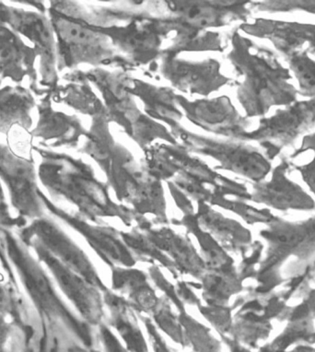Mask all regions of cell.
I'll return each mask as SVG.
<instances>
[{
    "label": "cell",
    "mask_w": 315,
    "mask_h": 352,
    "mask_svg": "<svg viewBox=\"0 0 315 352\" xmlns=\"http://www.w3.org/2000/svg\"><path fill=\"white\" fill-rule=\"evenodd\" d=\"M21 240L28 248L34 249L38 260L47 267L59 288L78 310L81 318L92 327L102 324L105 316V302L102 294H100L102 292L78 273L62 264L34 241Z\"/></svg>",
    "instance_id": "cell-6"
},
{
    "label": "cell",
    "mask_w": 315,
    "mask_h": 352,
    "mask_svg": "<svg viewBox=\"0 0 315 352\" xmlns=\"http://www.w3.org/2000/svg\"><path fill=\"white\" fill-rule=\"evenodd\" d=\"M0 246L14 267L45 329L56 334L69 333L86 348H98L96 332L61 299L42 263L32 256L28 246L6 228H0Z\"/></svg>",
    "instance_id": "cell-1"
},
{
    "label": "cell",
    "mask_w": 315,
    "mask_h": 352,
    "mask_svg": "<svg viewBox=\"0 0 315 352\" xmlns=\"http://www.w3.org/2000/svg\"><path fill=\"white\" fill-rule=\"evenodd\" d=\"M176 352V351H175Z\"/></svg>",
    "instance_id": "cell-47"
},
{
    "label": "cell",
    "mask_w": 315,
    "mask_h": 352,
    "mask_svg": "<svg viewBox=\"0 0 315 352\" xmlns=\"http://www.w3.org/2000/svg\"><path fill=\"white\" fill-rule=\"evenodd\" d=\"M40 177L49 190L69 200L92 223L100 224L99 219L105 217L118 218L127 227L132 226L133 223L140 226L146 221L134 210L112 201L107 186L97 181L86 168L69 169L46 164L41 168Z\"/></svg>",
    "instance_id": "cell-3"
},
{
    "label": "cell",
    "mask_w": 315,
    "mask_h": 352,
    "mask_svg": "<svg viewBox=\"0 0 315 352\" xmlns=\"http://www.w3.org/2000/svg\"><path fill=\"white\" fill-rule=\"evenodd\" d=\"M287 69L298 84V94L307 99L315 98V58L305 51H297L284 56Z\"/></svg>",
    "instance_id": "cell-28"
},
{
    "label": "cell",
    "mask_w": 315,
    "mask_h": 352,
    "mask_svg": "<svg viewBox=\"0 0 315 352\" xmlns=\"http://www.w3.org/2000/svg\"><path fill=\"white\" fill-rule=\"evenodd\" d=\"M29 61V48L12 30L0 27V72L10 77H21Z\"/></svg>",
    "instance_id": "cell-25"
},
{
    "label": "cell",
    "mask_w": 315,
    "mask_h": 352,
    "mask_svg": "<svg viewBox=\"0 0 315 352\" xmlns=\"http://www.w3.org/2000/svg\"><path fill=\"white\" fill-rule=\"evenodd\" d=\"M137 228L158 249L172 259L180 275H190L200 280L206 272L202 256L198 254L188 236L178 234L167 226L154 228L149 221Z\"/></svg>",
    "instance_id": "cell-14"
},
{
    "label": "cell",
    "mask_w": 315,
    "mask_h": 352,
    "mask_svg": "<svg viewBox=\"0 0 315 352\" xmlns=\"http://www.w3.org/2000/svg\"><path fill=\"white\" fill-rule=\"evenodd\" d=\"M177 224L186 227L187 232L194 235L197 239L206 270H218L235 264L232 257L221 243L199 226L195 213L184 215Z\"/></svg>",
    "instance_id": "cell-24"
},
{
    "label": "cell",
    "mask_w": 315,
    "mask_h": 352,
    "mask_svg": "<svg viewBox=\"0 0 315 352\" xmlns=\"http://www.w3.org/2000/svg\"><path fill=\"white\" fill-rule=\"evenodd\" d=\"M175 288L179 297H180L182 302H183L184 305L187 303V305H195L197 306V307L202 305V302H201L199 298L197 297V295L192 291L191 286H190L186 281L178 280L177 285L175 286Z\"/></svg>",
    "instance_id": "cell-38"
},
{
    "label": "cell",
    "mask_w": 315,
    "mask_h": 352,
    "mask_svg": "<svg viewBox=\"0 0 315 352\" xmlns=\"http://www.w3.org/2000/svg\"><path fill=\"white\" fill-rule=\"evenodd\" d=\"M12 334V324L7 320V316L0 313V352H9L7 349L8 340Z\"/></svg>",
    "instance_id": "cell-40"
},
{
    "label": "cell",
    "mask_w": 315,
    "mask_h": 352,
    "mask_svg": "<svg viewBox=\"0 0 315 352\" xmlns=\"http://www.w3.org/2000/svg\"><path fill=\"white\" fill-rule=\"evenodd\" d=\"M0 313L10 316L12 320L17 322L18 324L25 326L23 319L24 314L19 306V300L15 294H13L12 287H7L4 283L3 278L0 275Z\"/></svg>",
    "instance_id": "cell-33"
},
{
    "label": "cell",
    "mask_w": 315,
    "mask_h": 352,
    "mask_svg": "<svg viewBox=\"0 0 315 352\" xmlns=\"http://www.w3.org/2000/svg\"><path fill=\"white\" fill-rule=\"evenodd\" d=\"M96 337L98 342L102 346L103 352H129L111 331L109 326L103 322L97 327Z\"/></svg>",
    "instance_id": "cell-36"
},
{
    "label": "cell",
    "mask_w": 315,
    "mask_h": 352,
    "mask_svg": "<svg viewBox=\"0 0 315 352\" xmlns=\"http://www.w3.org/2000/svg\"><path fill=\"white\" fill-rule=\"evenodd\" d=\"M162 73L179 90L208 96L227 82L218 62H188L169 56L162 66Z\"/></svg>",
    "instance_id": "cell-12"
},
{
    "label": "cell",
    "mask_w": 315,
    "mask_h": 352,
    "mask_svg": "<svg viewBox=\"0 0 315 352\" xmlns=\"http://www.w3.org/2000/svg\"><path fill=\"white\" fill-rule=\"evenodd\" d=\"M0 16L6 21L14 32L23 35L35 47L39 48L43 56L52 58L54 50V38L50 25L42 16L34 12L4 8Z\"/></svg>",
    "instance_id": "cell-21"
},
{
    "label": "cell",
    "mask_w": 315,
    "mask_h": 352,
    "mask_svg": "<svg viewBox=\"0 0 315 352\" xmlns=\"http://www.w3.org/2000/svg\"><path fill=\"white\" fill-rule=\"evenodd\" d=\"M258 351L259 352H315V346L312 345V344L308 343H301L298 344V345L290 346V348L287 349H283V351H271V349H268L265 348V346H259L258 349Z\"/></svg>",
    "instance_id": "cell-41"
},
{
    "label": "cell",
    "mask_w": 315,
    "mask_h": 352,
    "mask_svg": "<svg viewBox=\"0 0 315 352\" xmlns=\"http://www.w3.org/2000/svg\"><path fill=\"white\" fill-rule=\"evenodd\" d=\"M0 178L9 189L16 211L23 218H42V194L38 190L36 175L29 162L21 161L0 147Z\"/></svg>",
    "instance_id": "cell-10"
},
{
    "label": "cell",
    "mask_w": 315,
    "mask_h": 352,
    "mask_svg": "<svg viewBox=\"0 0 315 352\" xmlns=\"http://www.w3.org/2000/svg\"><path fill=\"white\" fill-rule=\"evenodd\" d=\"M107 35L127 56L142 63L155 58L162 45L161 32L148 21H135L126 27L107 29Z\"/></svg>",
    "instance_id": "cell-16"
},
{
    "label": "cell",
    "mask_w": 315,
    "mask_h": 352,
    "mask_svg": "<svg viewBox=\"0 0 315 352\" xmlns=\"http://www.w3.org/2000/svg\"><path fill=\"white\" fill-rule=\"evenodd\" d=\"M64 352H102L98 348L88 349L80 343H77L76 341H72L69 345H67L65 349Z\"/></svg>",
    "instance_id": "cell-45"
},
{
    "label": "cell",
    "mask_w": 315,
    "mask_h": 352,
    "mask_svg": "<svg viewBox=\"0 0 315 352\" xmlns=\"http://www.w3.org/2000/svg\"><path fill=\"white\" fill-rule=\"evenodd\" d=\"M258 10L267 12H290L303 10L315 14V1H264L258 2Z\"/></svg>",
    "instance_id": "cell-35"
},
{
    "label": "cell",
    "mask_w": 315,
    "mask_h": 352,
    "mask_svg": "<svg viewBox=\"0 0 315 352\" xmlns=\"http://www.w3.org/2000/svg\"><path fill=\"white\" fill-rule=\"evenodd\" d=\"M169 188L171 193L175 197L176 203H177L178 207L184 211V215H190V214H195L194 208L189 201L188 197L186 196L175 185H173L172 183H169Z\"/></svg>",
    "instance_id": "cell-39"
},
{
    "label": "cell",
    "mask_w": 315,
    "mask_h": 352,
    "mask_svg": "<svg viewBox=\"0 0 315 352\" xmlns=\"http://www.w3.org/2000/svg\"><path fill=\"white\" fill-rule=\"evenodd\" d=\"M120 235L122 240L134 254L137 261L149 263L151 265L159 263L162 267L169 270L176 280H179L180 273L176 269L175 263L158 249L137 227L133 228L131 232H120Z\"/></svg>",
    "instance_id": "cell-26"
},
{
    "label": "cell",
    "mask_w": 315,
    "mask_h": 352,
    "mask_svg": "<svg viewBox=\"0 0 315 352\" xmlns=\"http://www.w3.org/2000/svg\"><path fill=\"white\" fill-rule=\"evenodd\" d=\"M187 116L200 126L216 131L244 133L246 121L236 112L229 100L221 98L213 101H201L195 104H184Z\"/></svg>",
    "instance_id": "cell-19"
},
{
    "label": "cell",
    "mask_w": 315,
    "mask_h": 352,
    "mask_svg": "<svg viewBox=\"0 0 315 352\" xmlns=\"http://www.w3.org/2000/svg\"><path fill=\"white\" fill-rule=\"evenodd\" d=\"M171 13L175 16L173 23L184 29L188 28L190 35L197 34L201 30L218 26L225 21V10L230 6H211L213 2H167Z\"/></svg>",
    "instance_id": "cell-22"
},
{
    "label": "cell",
    "mask_w": 315,
    "mask_h": 352,
    "mask_svg": "<svg viewBox=\"0 0 315 352\" xmlns=\"http://www.w3.org/2000/svg\"><path fill=\"white\" fill-rule=\"evenodd\" d=\"M290 165L282 160L271 170L270 178L255 183L252 200L276 210L311 211L315 208V200L308 192L289 177Z\"/></svg>",
    "instance_id": "cell-11"
},
{
    "label": "cell",
    "mask_w": 315,
    "mask_h": 352,
    "mask_svg": "<svg viewBox=\"0 0 315 352\" xmlns=\"http://www.w3.org/2000/svg\"><path fill=\"white\" fill-rule=\"evenodd\" d=\"M113 291L129 296V302L135 314L151 315L156 309L160 298L149 283L148 276L133 267H111Z\"/></svg>",
    "instance_id": "cell-17"
},
{
    "label": "cell",
    "mask_w": 315,
    "mask_h": 352,
    "mask_svg": "<svg viewBox=\"0 0 315 352\" xmlns=\"http://www.w3.org/2000/svg\"><path fill=\"white\" fill-rule=\"evenodd\" d=\"M19 237L20 239H30L36 242L102 294L109 291L83 249L50 219L43 217L34 219L29 226L21 230Z\"/></svg>",
    "instance_id": "cell-5"
},
{
    "label": "cell",
    "mask_w": 315,
    "mask_h": 352,
    "mask_svg": "<svg viewBox=\"0 0 315 352\" xmlns=\"http://www.w3.org/2000/svg\"><path fill=\"white\" fill-rule=\"evenodd\" d=\"M205 150L208 155L221 162L224 169L248 178L254 184L265 180L273 169L270 157L252 146L241 143H210Z\"/></svg>",
    "instance_id": "cell-15"
},
{
    "label": "cell",
    "mask_w": 315,
    "mask_h": 352,
    "mask_svg": "<svg viewBox=\"0 0 315 352\" xmlns=\"http://www.w3.org/2000/svg\"><path fill=\"white\" fill-rule=\"evenodd\" d=\"M270 333V324L250 313H238L233 318L230 336L250 349L259 348L260 341L267 340Z\"/></svg>",
    "instance_id": "cell-27"
},
{
    "label": "cell",
    "mask_w": 315,
    "mask_h": 352,
    "mask_svg": "<svg viewBox=\"0 0 315 352\" xmlns=\"http://www.w3.org/2000/svg\"><path fill=\"white\" fill-rule=\"evenodd\" d=\"M241 28L246 34L270 40L284 56L297 51L315 56V25L312 24L257 20Z\"/></svg>",
    "instance_id": "cell-13"
},
{
    "label": "cell",
    "mask_w": 315,
    "mask_h": 352,
    "mask_svg": "<svg viewBox=\"0 0 315 352\" xmlns=\"http://www.w3.org/2000/svg\"><path fill=\"white\" fill-rule=\"evenodd\" d=\"M200 280V289L206 305H229L230 298L243 289V277L235 264L218 270H206Z\"/></svg>",
    "instance_id": "cell-23"
},
{
    "label": "cell",
    "mask_w": 315,
    "mask_h": 352,
    "mask_svg": "<svg viewBox=\"0 0 315 352\" xmlns=\"http://www.w3.org/2000/svg\"><path fill=\"white\" fill-rule=\"evenodd\" d=\"M260 234L268 245L263 272L290 256L303 258L315 253V216L298 221L274 219Z\"/></svg>",
    "instance_id": "cell-8"
},
{
    "label": "cell",
    "mask_w": 315,
    "mask_h": 352,
    "mask_svg": "<svg viewBox=\"0 0 315 352\" xmlns=\"http://www.w3.org/2000/svg\"><path fill=\"white\" fill-rule=\"evenodd\" d=\"M102 296L110 311L108 326L119 333L129 352H149L148 343L138 326V316L129 300L111 289Z\"/></svg>",
    "instance_id": "cell-20"
},
{
    "label": "cell",
    "mask_w": 315,
    "mask_h": 352,
    "mask_svg": "<svg viewBox=\"0 0 315 352\" xmlns=\"http://www.w3.org/2000/svg\"><path fill=\"white\" fill-rule=\"evenodd\" d=\"M178 319L187 346L192 348L193 352H221V341L211 334L208 327L195 320L186 310L179 312Z\"/></svg>",
    "instance_id": "cell-29"
},
{
    "label": "cell",
    "mask_w": 315,
    "mask_h": 352,
    "mask_svg": "<svg viewBox=\"0 0 315 352\" xmlns=\"http://www.w3.org/2000/svg\"><path fill=\"white\" fill-rule=\"evenodd\" d=\"M5 201V194L3 188H2L1 183H0V205H3Z\"/></svg>",
    "instance_id": "cell-46"
},
{
    "label": "cell",
    "mask_w": 315,
    "mask_h": 352,
    "mask_svg": "<svg viewBox=\"0 0 315 352\" xmlns=\"http://www.w3.org/2000/svg\"><path fill=\"white\" fill-rule=\"evenodd\" d=\"M52 26L67 66L81 63L99 65L113 58L111 40L105 32L95 31L61 14L53 15Z\"/></svg>",
    "instance_id": "cell-7"
},
{
    "label": "cell",
    "mask_w": 315,
    "mask_h": 352,
    "mask_svg": "<svg viewBox=\"0 0 315 352\" xmlns=\"http://www.w3.org/2000/svg\"><path fill=\"white\" fill-rule=\"evenodd\" d=\"M222 342L226 344V346L230 349V352H252L251 349L248 346L243 345V344L239 342V341L233 340L228 335H219Z\"/></svg>",
    "instance_id": "cell-42"
},
{
    "label": "cell",
    "mask_w": 315,
    "mask_h": 352,
    "mask_svg": "<svg viewBox=\"0 0 315 352\" xmlns=\"http://www.w3.org/2000/svg\"><path fill=\"white\" fill-rule=\"evenodd\" d=\"M201 315L217 330L219 335H229L233 324L230 306L200 305Z\"/></svg>",
    "instance_id": "cell-32"
},
{
    "label": "cell",
    "mask_w": 315,
    "mask_h": 352,
    "mask_svg": "<svg viewBox=\"0 0 315 352\" xmlns=\"http://www.w3.org/2000/svg\"><path fill=\"white\" fill-rule=\"evenodd\" d=\"M43 201L54 215L80 234L100 260L108 267H133L137 259L122 240L120 231L113 227L92 226L81 216L72 215L52 205L42 195Z\"/></svg>",
    "instance_id": "cell-9"
},
{
    "label": "cell",
    "mask_w": 315,
    "mask_h": 352,
    "mask_svg": "<svg viewBox=\"0 0 315 352\" xmlns=\"http://www.w3.org/2000/svg\"><path fill=\"white\" fill-rule=\"evenodd\" d=\"M58 338V334L51 333L50 337L47 338L48 342L45 346V352H61Z\"/></svg>",
    "instance_id": "cell-44"
},
{
    "label": "cell",
    "mask_w": 315,
    "mask_h": 352,
    "mask_svg": "<svg viewBox=\"0 0 315 352\" xmlns=\"http://www.w3.org/2000/svg\"><path fill=\"white\" fill-rule=\"evenodd\" d=\"M303 306L305 307V312L298 313L301 314V316H298L297 318H293L292 320H300V319H303L304 314L305 313H309V318L312 319L315 318V292H312V294L309 295L308 299L305 300Z\"/></svg>",
    "instance_id": "cell-43"
},
{
    "label": "cell",
    "mask_w": 315,
    "mask_h": 352,
    "mask_svg": "<svg viewBox=\"0 0 315 352\" xmlns=\"http://www.w3.org/2000/svg\"><path fill=\"white\" fill-rule=\"evenodd\" d=\"M315 126V98L296 101L281 107L270 118L261 119L254 131L241 137L270 147V158L281 153L282 148L293 144L296 140Z\"/></svg>",
    "instance_id": "cell-4"
},
{
    "label": "cell",
    "mask_w": 315,
    "mask_h": 352,
    "mask_svg": "<svg viewBox=\"0 0 315 352\" xmlns=\"http://www.w3.org/2000/svg\"><path fill=\"white\" fill-rule=\"evenodd\" d=\"M135 315L142 321L144 326H145L154 352H175L173 349L168 346L164 338H162L159 331H158L157 327L155 326L151 318H149L146 315H144V314H135Z\"/></svg>",
    "instance_id": "cell-37"
},
{
    "label": "cell",
    "mask_w": 315,
    "mask_h": 352,
    "mask_svg": "<svg viewBox=\"0 0 315 352\" xmlns=\"http://www.w3.org/2000/svg\"><path fill=\"white\" fill-rule=\"evenodd\" d=\"M151 315V320L158 329L164 332L176 344L186 348L187 344L183 327L179 322L178 316L173 313L172 303L166 297L160 298L156 309Z\"/></svg>",
    "instance_id": "cell-31"
},
{
    "label": "cell",
    "mask_w": 315,
    "mask_h": 352,
    "mask_svg": "<svg viewBox=\"0 0 315 352\" xmlns=\"http://www.w3.org/2000/svg\"><path fill=\"white\" fill-rule=\"evenodd\" d=\"M287 160L315 197V132L304 136L301 145Z\"/></svg>",
    "instance_id": "cell-30"
},
{
    "label": "cell",
    "mask_w": 315,
    "mask_h": 352,
    "mask_svg": "<svg viewBox=\"0 0 315 352\" xmlns=\"http://www.w3.org/2000/svg\"><path fill=\"white\" fill-rule=\"evenodd\" d=\"M230 60L240 73L238 99L248 118L264 116L274 107L297 101V88L287 67L270 50L235 34Z\"/></svg>",
    "instance_id": "cell-2"
},
{
    "label": "cell",
    "mask_w": 315,
    "mask_h": 352,
    "mask_svg": "<svg viewBox=\"0 0 315 352\" xmlns=\"http://www.w3.org/2000/svg\"><path fill=\"white\" fill-rule=\"evenodd\" d=\"M149 274L157 288L164 292V297H166L170 302L177 308L178 312L186 310V305L179 297L175 286L167 280L159 266H157L156 264L151 265L149 267Z\"/></svg>",
    "instance_id": "cell-34"
},
{
    "label": "cell",
    "mask_w": 315,
    "mask_h": 352,
    "mask_svg": "<svg viewBox=\"0 0 315 352\" xmlns=\"http://www.w3.org/2000/svg\"><path fill=\"white\" fill-rule=\"evenodd\" d=\"M195 216L199 226L213 235L227 252L243 253L252 242L249 230L235 219H228L217 212L205 202H198Z\"/></svg>",
    "instance_id": "cell-18"
}]
</instances>
